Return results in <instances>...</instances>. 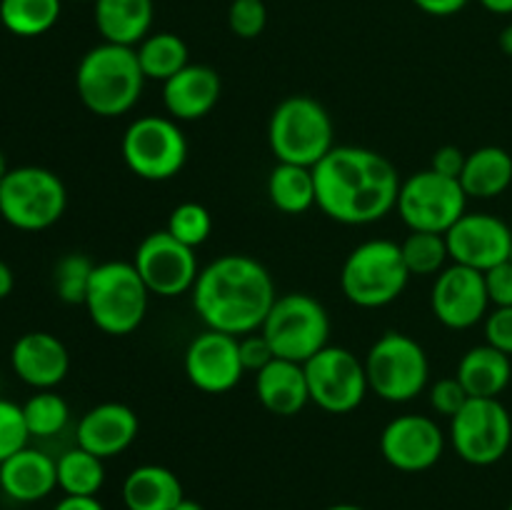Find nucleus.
Masks as SVG:
<instances>
[{
    "instance_id": "obj_44",
    "label": "nucleus",
    "mask_w": 512,
    "mask_h": 510,
    "mask_svg": "<svg viewBox=\"0 0 512 510\" xmlns=\"http://www.w3.org/2000/svg\"><path fill=\"white\" fill-rule=\"evenodd\" d=\"M53 510H105L95 495H65Z\"/></svg>"
},
{
    "instance_id": "obj_15",
    "label": "nucleus",
    "mask_w": 512,
    "mask_h": 510,
    "mask_svg": "<svg viewBox=\"0 0 512 510\" xmlns=\"http://www.w3.org/2000/svg\"><path fill=\"white\" fill-rule=\"evenodd\" d=\"M488 288L485 275L468 265H448L435 275L430 308L433 315L453 330H468L488 318Z\"/></svg>"
},
{
    "instance_id": "obj_38",
    "label": "nucleus",
    "mask_w": 512,
    "mask_h": 510,
    "mask_svg": "<svg viewBox=\"0 0 512 510\" xmlns=\"http://www.w3.org/2000/svg\"><path fill=\"white\" fill-rule=\"evenodd\" d=\"M470 400V395L465 393V388L460 385L458 378H440L438 383L430 388V405L438 415L445 418H455L460 410L465 408V403Z\"/></svg>"
},
{
    "instance_id": "obj_11",
    "label": "nucleus",
    "mask_w": 512,
    "mask_h": 510,
    "mask_svg": "<svg viewBox=\"0 0 512 510\" xmlns=\"http://www.w3.org/2000/svg\"><path fill=\"white\" fill-rule=\"evenodd\" d=\"M468 195L455 178L420 170L400 183L398 213L410 230L445 235L465 215Z\"/></svg>"
},
{
    "instance_id": "obj_42",
    "label": "nucleus",
    "mask_w": 512,
    "mask_h": 510,
    "mask_svg": "<svg viewBox=\"0 0 512 510\" xmlns=\"http://www.w3.org/2000/svg\"><path fill=\"white\" fill-rule=\"evenodd\" d=\"M465 158H468V155H465L458 145H443V148H438L433 153L430 170L445 175V178L460 180V175H463V168H465Z\"/></svg>"
},
{
    "instance_id": "obj_27",
    "label": "nucleus",
    "mask_w": 512,
    "mask_h": 510,
    "mask_svg": "<svg viewBox=\"0 0 512 510\" xmlns=\"http://www.w3.org/2000/svg\"><path fill=\"white\" fill-rule=\"evenodd\" d=\"M510 183L512 155L508 150L498 148V145H485V148L468 153L463 175H460V185L468 198H498L510 188Z\"/></svg>"
},
{
    "instance_id": "obj_28",
    "label": "nucleus",
    "mask_w": 512,
    "mask_h": 510,
    "mask_svg": "<svg viewBox=\"0 0 512 510\" xmlns=\"http://www.w3.org/2000/svg\"><path fill=\"white\" fill-rule=\"evenodd\" d=\"M268 198L280 213L300 215L315 205L313 168L278 163L268 178Z\"/></svg>"
},
{
    "instance_id": "obj_48",
    "label": "nucleus",
    "mask_w": 512,
    "mask_h": 510,
    "mask_svg": "<svg viewBox=\"0 0 512 510\" xmlns=\"http://www.w3.org/2000/svg\"><path fill=\"white\" fill-rule=\"evenodd\" d=\"M173 510H205L203 508V505H200L198 503V500H190V498H183V500H180V503L178 505H175V508Z\"/></svg>"
},
{
    "instance_id": "obj_52",
    "label": "nucleus",
    "mask_w": 512,
    "mask_h": 510,
    "mask_svg": "<svg viewBox=\"0 0 512 510\" xmlns=\"http://www.w3.org/2000/svg\"><path fill=\"white\" fill-rule=\"evenodd\" d=\"M508 510H512V503H510V508H508Z\"/></svg>"
},
{
    "instance_id": "obj_17",
    "label": "nucleus",
    "mask_w": 512,
    "mask_h": 510,
    "mask_svg": "<svg viewBox=\"0 0 512 510\" xmlns=\"http://www.w3.org/2000/svg\"><path fill=\"white\" fill-rule=\"evenodd\" d=\"M445 240L453 263L468 265L480 273L510 260L512 230L498 215L465 213L445 233Z\"/></svg>"
},
{
    "instance_id": "obj_6",
    "label": "nucleus",
    "mask_w": 512,
    "mask_h": 510,
    "mask_svg": "<svg viewBox=\"0 0 512 510\" xmlns=\"http://www.w3.org/2000/svg\"><path fill=\"white\" fill-rule=\"evenodd\" d=\"M403 250L393 240H365L345 258L340 273V288L345 298L358 308H383L408 285Z\"/></svg>"
},
{
    "instance_id": "obj_13",
    "label": "nucleus",
    "mask_w": 512,
    "mask_h": 510,
    "mask_svg": "<svg viewBox=\"0 0 512 510\" xmlns=\"http://www.w3.org/2000/svg\"><path fill=\"white\" fill-rule=\"evenodd\" d=\"M450 443L470 465H493L508 455L512 445V418L498 398H470L450 418Z\"/></svg>"
},
{
    "instance_id": "obj_37",
    "label": "nucleus",
    "mask_w": 512,
    "mask_h": 510,
    "mask_svg": "<svg viewBox=\"0 0 512 510\" xmlns=\"http://www.w3.org/2000/svg\"><path fill=\"white\" fill-rule=\"evenodd\" d=\"M230 33L243 40L258 38L268 25V8L265 0H233L228 8Z\"/></svg>"
},
{
    "instance_id": "obj_12",
    "label": "nucleus",
    "mask_w": 512,
    "mask_h": 510,
    "mask_svg": "<svg viewBox=\"0 0 512 510\" xmlns=\"http://www.w3.org/2000/svg\"><path fill=\"white\" fill-rule=\"evenodd\" d=\"M310 403L333 415L353 413L370 390L365 363L348 348L325 345L303 363Z\"/></svg>"
},
{
    "instance_id": "obj_36",
    "label": "nucleus",
    "mask_w": 512,
    "mask_h": 510,
    "mask_svg": "<svg viewBox=\"0 0 512 510\" xmlns=\"http://www.w3.org/2000/svg\"><path fill=\"white\" fill-rule=\"evenodd\" d=\"M28 440L30 430L28 423H25L23 405L0 398V463L18 453V450L28 448Z\"/></svg>"
},
{
    "instance_id": "obj_16",
    "label": "nucleus",
    "mask_w": 512,
    "mask_h": 510,
    "mask_svg": "<svg viewBox=\"0 0 512 510\" xmlns=\"http://www.w3.org/2000/svg\"><path fill=\"white\" fill-rule=\"evenodd\" d=\"M445 435L430 415H398L380 435V453L403 473L428 470L443 458Z\"/></svg>"
},
{
    "instance_id": "obj_9",
    "label": "nucleus",
    "mask_w": 512,
    "mask_h": 510,
    "mask_svg": "<svg viewBox=\"0 0 512 510\" xmlns=\"http://www.w3.org/2000/svg\"><path fill=\"white\" fill-rule=\"evenodd\" d=\"M260 333L268 338L275 358L305 363L328 345V310L308 293L278 295Z\"/></svg>"
},
{
    "instance_id": "obj_7",
    "label": "nucleus",
    "mask_w": 512,
    "mask_h": 510,
    "mask_svg": "<svg viewBox=\"0 0 512 510\" xmlns=\"http://www.w3.org/2000/svg\"><path fill=\"white\" fill-rule=\"evenodd\" d=\"M68 205L63 180L40 165L10 168L0 180V218L18 230H45L58 223Z\"/></svg>"
},
{
    "instance_id": "obj_25",
    "label": "nucleus",
    "mask_w": 512,
    "mask_h": 510,
    "mask_svg": "<svg viewBox=\"0 0 512 510\" xmlns=\"http://www.w3.org/2000/svg\"><path fill=\"white\" fill-rule=\"evenodd\" d=\"M455 378L470 398H498L512 378L510 355L490 343L475 345L460 358Z\"/></svg>"
},
{
    "instance_id": "obj_31",
    "label": "nucleus",
    "mask_w": 512,
    "mask_h": 510,
    "mask_svg": "<svg viewBox=\"0 0 512 510\" xmlns=\"http://www.w3.org/2000/svg\"><path fill=\"white\" fill-rule=\"evenodd\" d=\"M55 463H58V488L65 495H98V490L103 488V458L88 453L80 445L65 450Z\"/></svg>"
},
{
    "instance_id": "obj_41",
    "label": "nucleus",
    "mask_w": 512,
    "mask_h": 510,
    "mask_svg": "<svg viewBox=\"0 0 512 510\" xmlns=\"http://www.w3.org/2000/svg\"><path fill=\"white\" fill-rule=\"evenodd\" d=\"M485 343L503 350L512 358V305L510 308H495L485 318Z\"/></svg>"
},
{
    "instance_id": "obj_5",
    "label": "nucleus",
    "mask_w": 512,
    "mask_h": 510,
    "mask_svg": "<svg viewBox=\"0 0 512 510\" xmlns=\"http://www.w3.org/2000/svg\"><path fill=\"white\" fill-rule=\"evenodd\" d=\"M150 290L138 268L125 260L95 265L90 278L85 310L98 330L108 335H130L148 313Z\"/></svg>"
},
{
    "instance_id": "obj_45",
    "label": "nucleus",
    "mask_w": 512,
    "mask_h": 510,
    "mask_svg": "<svg viewBox=\"0 0 512 510\" xmlns=\"http://www.w3.org/2000/svg\"><path fill=\"white\" fill-rule=\"evenodd\" d=\"M15 288V275H13V268H10L5 260H0V300L8 298L10 293H13Z\"/></svg>"
},
{
    "instance_id": "obj_4",
    "label": "nucleus",
    "mask_w": 512,
    "mask_h": 510,
    "mask_svg": "<svg viewBox=\"0 0 512 510\" xmlns=\"http://www.w3.org/2000/svg\"><path fill=\"white\" fill-rule=\"evenodd\" d=\"M333 135L328 110L308 95H290L270 115L268 143L278 163L315 168L335 148Z\"/></svg>"
},
{
    "instance_id": "obj_39",
    "label": "nucleus",
    "mask_w": 512,
    "mask_h": 510,
    "mask_svg": "<svg viewBox=\"0 0 512 510\" xmlns=\"http://www.w3.org/2000/svg\"><path fill=\"white\" fill-rule=\"evenodd\" d=\"M240 348V363H243L245 370H253V373H260L268 363H273L275 353L270 348L268 338L263 333H248L238 338Z\"/></svg>"
},
{
    "instance_id": "obj_8",
    "label": "nucleus",
    "mask_w": 512,
    "mask_h": 510,
    "mask_svg": "<svg viewBox=\"0 0 512 510\" xmlns=\"http://www.w3.org/2000/svg\"><path fill=\"white\" fill-rule=\"evenodd\" d=\"M363 363L370 390L388 403L418 398L430 378V360L423 345L398 330L380 335Z\"/></svg>"
},
{
    "instance_id": "obj_34",
    "label": "nucleus",
    "mask_w": 512,
    "mask_h": 510,
    "mask_svg": "<svg viewBox=\"0 0 512 510\" xmlns=\"http://www.w3.org/2000/svg\"><path fill=\"white\" fill-rule=\"evenodd\" d=\"M95 263L83 253H68L58 260L53 273L55 293L63 303L83 305L88 295L90 278H93Z\"/></svg>"
},
{
    "instance_id": "obj_14",
    "label": "nucleus",
    "mask_w": 512,
    "mask_h": 510,
    "mask_svg": "<svg viewBox=\"0 0 512 510\" xmlns=\"http://www.w3.org/2000/svg\"><path fill=\"white\" fill-rule=\"evenodd\" d=\"M133 265L150 293L160 298H175L193 290L200 273L195 250L175 240L168 230L145 235L135 248Z\"/></svg>"
},
{
    "instance_id": "obj_43",
    "label": "nucleus",
    "mask_w": 512,
    "mask_h": 510,
    "mask_svg": "<svg viewBox=\"0 0 512 510\" xmlns=\"http://www.w3.org/2000/svg\"><path fill=\"white\" fill-rule=\"evenodd\" d=\"M423 13L435 15V18H448V15L460 13L468 5V0H413Z\"/></svg>"
},
{
    "instance_id": "obj_3",
    "label": "nucleus",
    "mask_w": 512,
    "mask_h": 510,
    "mask_svg": "<svg viewBox=\"0 0 512 510\" xmlns=\"http://www.w3.org/2000/svg\"><path fill=\"white\" fill-rule=\"evenodd\" d=\"M145 75L138 53L128 45L100 43L80 58L75 70V90L90 113L118 118L135 108L143 93Z\"/></svg>"
},
{
    "instance_id": "obj_40",
    "label": "nucleus",
    "mask_w": 512,
    "mask_h": 510,
    "mask_svg": "<svg viewBox=\"0 0 512 510\" xmlns=\"http://www.w3.org/2000/svg\"><path fill=\"white\" fill-rule=\"evenodd\" d=\"M485 288H488L490 305L495 308H510L512 305V260L485 270Z\"/></svg>"
},
{
    "instance_id": "obj_50",
    "label": "nucleus",
    "mask_w": 512,
    "mask_h": 510,
    "mask_svg": "<svg viewBox=\"0 0 512 510\" xmlns=\"http://www.w3.org/2000/svg\"><path fill=\"white\" fill-rule=\"evenodd\" d=\"M8 163H5V155H3V150H0V180L5 178V173H8Z\"/></svg>"
},
{
    "instance_id": "obj_18",
    "label": "nucleus",
    "mask_w": 512,
    "mask_h": 510,
    "mask_svg": "<svg viewBox=\"0 0 512 510\" xmlns=\"http://www.w3.org/2000/svg\"><path fill=\"white\" fill-rule=\"evenodd\" d=\"M238 338L220 330H203L185 350V375L203 393H228L243 378Z\"/></svg>"
},
{
    "instance_id": "obj_33",
    "label": "nucleus",
    "mask_w": 512,
    "mask_h": 510,
    "mask_svg": "<svg viewBox=\"0 0 512 510\" xmlns=\"http://www.w3.org/2000/svg\"><path fill=\"white\" fill-rule=\"evenodd\" d=\"M23 415L30 438H53L68 425L70 408L63 395L53 393V390H38L33 398L25 400Z\"/></svg>"
},
{
    "instance_id": "obj_32",
    "label": "nucleus",
    "mask_w": 512,
    "mask_h": 510,
    "mask_svg": "<svg viewBox=\"0 0 512 510\" xmlns=\"http://www.w3.org/2000/svg\"><path fill=\"white\" fill-rule=\"evenodd\" d=\"M400 250L410 275H438L450 258L445 235L423 230H410L408 238L400 243Z\"/></svg>"
},
{
    "instance_id": "obj_20",
    "label": "nucleus",
    "mask_w": 512,
    "mask_h": 510,
    "mask_svg": "<svg viewBox=\"0 0 512 510\" xmlns=\"http://www.w3.org/2000/svg\"><path fill=\"white\" fill-rule=\"evenodd\" d=\"M138 415L123 403H100L80 418L75 443L98 458H113L138 438Z\"/></svg>"
},
{
    "instance_id": "obj_46",
    "label": "nucleus",
    "mask_w": 512,
    "mask_h": 510,
    "mask_svg": "<svg viewBox=\"0 0 512 510\" xmlns=\"http://www.w3.org/2000/svg\"><path fill=\"white\" fill-rule=\"evenodd\" d=\"M480 5L495 15H512V0H480Z\"/></svg>"
},
{
    "instance_id": "obj_21",
    "label": "nucleus",
    "mask_w": 512,
    "mask_h": 510,
    "mask_svg": "<svg viewBox=\"0 0 512 510\" xmlns=\"http://www.w3.org/2000/svg\"><path fill=\"white\" fill-rule=\"evenodd\" d=\"M220 75L210 65L188 63L163 83V105L173 120H200L218 105Z\"/></svg>"
},
{
    "instance_id": "obj_19",
    "label": "nucleus",
    "mask_w": 512,
    "mask_h": 510,
    "mask_svg": "<svg viewBox=\"0 0 512 510\" xmlns=\"http://www.w3.org/2000/svg\"><path fill=\"white\" fill-rule=\"evenodd\" d=\"M10 365L15 375L30 388L53 390L68 375L70 355L63 340L43 330H33L15 340L10 350Z\"/></svg>"
},
{
    "instance_id": "obj_1",
    "label": "nucleus",
    "mask_w": 512,
    "mask_h": 510,
    "mask_svg": "<svg viewBox=\"0 0 512 510\" xmlns=\"http://www.w3.org/2000/svg\"><path fill=\"white\" fill-rule=\"evenodd\" d=\"M315 205L343 225H370L398 205L400 175L385 155L358 145H335L313 168Z\"/></svg>"
},
{
    "instance_id": "obj_26",
    "label": "nucleus",
    "mask_w": 512,
    "mask_h": 510,
    "mask_svg": "<svg viewBox=\"0 0 512 510\" xmlns=\"http://www.w3.org/2000/svg\"><path fill=\"white\" fill-rule=\"evenodd\" d=\"M185 498L180 478L165 465H140L123 483L128 510H173Z\"/></svg>"
},
{
    "instance_id": "obj_47",
    "label": "nucleus",
    "mask_w": 512,
    "mask_h": 510,
    "mask_svg": "<svg viewBox=\"0 0 512 510\" xmlns=\"http://www.w3.org/2000/svg\"><path fill=\"white\" fill-rule=\"evenodd\" d=\"M498 43H500V50H503V53L508 55V58H512V23L505 25V28L500 30Z\"/></svg>"
},
{
    "instance_id": "obj_30",
    "label": "nucleus",
    "mask_w": 512,
    "mask_h": 510,
    "mask_svg": "<svg viewBox=\"0 0 512 510\" xmlns=\"http://www.w3.org/2000/svg\"><path fill=\"white\" fill-rule=\"evenodd\" d=\"M60 0H0V23L18 38H38L58 23Z\"/></svg>"
},
{
    "instance_id": "obj_49",
    "label": "nucleus",
    "mask_w": 512,
    "mask_h": 510,
    "mask_svg": "<svg viewBox=\"0 0 512 510\" xmlns=\"http://www.w3.org/2000/svg\"><path fill=\"white\" fill-rule=\"evenodd\" d=\"M325 510H365V508H360V505H353V503H338V505H330V508Z\"/></svg>"
},
{
    "instance_id": "obj_10",
    "label": "nucleus",
    "mask_w": 512,
    "mask_h": 510,
    "mask_svg": "<svg viewBox=\"0 0 512 510\" xmlns=\"http://www.w3.org/2000/svg\"><path fill=\"white\" fill-rule=\"evenodd\" d=\"M120 150H123L125 165L138 178L153 180V183L175 178L188 160V140L178 120L170 115L168 118L165 115L135 118L125 128Z\"/></svg>"
},
{
    "instance_id": "obj_22",
    "label": "nucleus",
    "mask_w": 512,
    "mask_h": 510,
    "mask_svg": "<svg viewBox=\"0 0 512 510\" xmlns=\"http://www.w3.org/2000/svg\"><path fill=\"white\" fill-rule=\"evenodd\" d=\"M58 488V463L38 448H23L0 463V490L15 503H38Z\"/></svg>"
},
{
    "instance_id": "obj_51",
    "label": "nucleus",
    "mask_w": 512,
    "mask_h": 510,
    "mask_svg": "<svg viewBox=\"0 0 512 510\" xmlns=\"http://www.w3.org/2000/svg\"><path fill=\"white\" fill-rule=\"evenodd\" d=\"M510 260H512V248H510Z\"/></svg>"
},
{
    "instance_id": "obj_2",
    "label": "nucleus",
    "mask_w": 512,
    "mask_h": 510,
    "mask_svg": "<svg viewBox=\"0 0 512 510\" xmlns=\"http://www.w3.org/2000/svg\"><path fill=\"white\" fill-rule=\"evenodd\" d=\"M193 308L210 330L248 335L260 330L275 298L273 275L250 255H220L198 273Z\"/></svg>"
},
{
    "instance_id": "obj_29",
    "label": "nucleus",
    "mask_w": 512,
    "mask_h": 510,
    "mask_svg": "<svg viewBox=\"0 0 512 510\" xmlns=\"http://www.w3.org/2000/svg\"><path fill=\"white\" fill-rule=\"evenodd\" d=\"M140 70L145 80H165L188 65V45L175 33H150L140 45H135Z\"/></svg>"
},
{
    "instance_id": "obj_24",
    "label": "nucleus",
    "mask_w": 512,
    "mask_h": 510,
    "mask_svg": "<svg viewBox=\"0 0 512 510\" xmlns=\"http://www.w3.org/2000/svg\"><path fill=\"white\" fill-rule=\"evenodd\" d=\"M155 5L153 0H95V28L105 43L135 45L150 35Z\"/></svg>"
},
{
    "instance_id": "obj_35",
    "label": "nucleus",
    "mask_w": 512,
    "mask_h": 510,
    "mask_svg": "<svg viewBox=\"0 0 512 510\" xmlns=\"http://www.w3.org/2000/svg\"><path fill=\"white\" fill-rule=\"evenodd\" d=\"M168 230L175 240H180L188 248H198L213 233V215L200 203H180L173 208L168 218Z\"/></svg>"
},
{
    "instance_id": "obj_23",
    "label": "nucleus",
    "mask_w": 512,
    "mask_h": 510,
    "mask_svg": "<svg viewBox=\"0 0 512 510\" xmlns=\"http://www.w3.org/2000/svg\"><path fill=\"white\" fill-rule=\"evenodd\" d=\"M255 395L268 413L280 418L298 415L310 403L303 363L275 358L260 373H255Z\"/></svg>"
}]
</instances>
